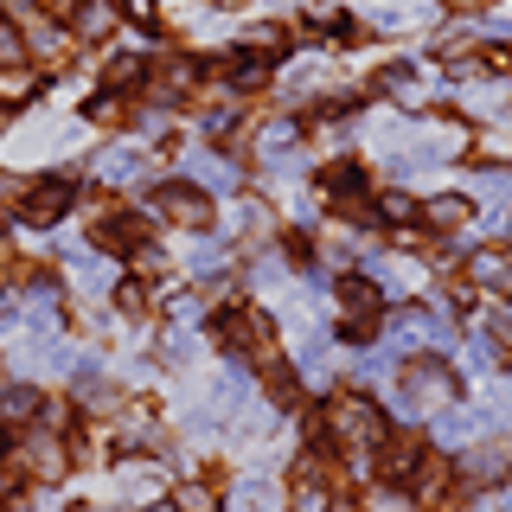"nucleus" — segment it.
<instances>
[{
  "label": "nucleus",
  "mask_w": 512,
  "mask_h": 512,
  "mask_svg": "<svg viewBox=\"0 0 512 512\" xmlns=\"http://www.w3.org/2000/svg\"><path fill=\"white\" fill-rule=\"evenodd\" d=\"M20 487H26L20 461H13V455H0V506H7V500H20Z\"/></svg>",
  "instance_id": "5701e85b"
},
{
  "label": "nucleus",
  "mask_w": 512,
  "mask_h": 512,
  "mask_svg": "<svg viewBox=\"0 0 512 512\" xmlns=\"http://www.w3.org/2000/svg\"><path fill=\"white\" fill-rule=\"evenodd\" d=\"M442 7H455V13H480L487 0H442Z\"/></svg>",
  "instance_id": "bb28decb"
},
{
  "label": "nucleus",
  "mask_w": 512,
  "mask_h": 512,
  "mask_svg": "<svg viewBox=\"0 0 512 512\" xmlns=\"http://www.w3.org/2000/svg\"><path fill=\"white\" fill-rule=\"evenodd\" d=\"M32 90V77H20V71H0V96H26Z\"/></svg>",
  "instance_id": "a878e982"
},
{
  "label": "nucleus",
  "mask_w": 512,
  "mask_h": 512,
  "mask_svg": "<svg viewBox=\"0 0 512 512\" xmlns=\"http://www.w3.org/2000/svg\"><path fill=\"white\" fill-rule=\"evenodd\" d=\"M327 512H365V506H327Z\"/></svg>",
  "instance_id": "c85d7f7f"
},
{
  "label": "nucleus",
  "mask_w": 512,
  "mask_h": 512,
  "mask_svg": "<svg viewBox=\"0 0 512 512\" xmlns=\"http://www.w3.org/2000/svg\"><path fill=\"white\" fill-rule=\"evenodd\" d=\"M154 212L160 218H173V224H186V231H212V199H205V186H154Z\"/></svg>",
  "instance_id": "423d86ee"
},
{
  "label": "nucleus",
  "mask_w": 512,
  "mask_h": 512,
  "mask_svg": "<svg viewBox=\"0 0 512 512\" xmlns=\"http://www.w3.org/2000/svg\"><path fill=\"white\" fill-rule=\"evenodd\" d=\"M333 295H340V308H346V320L352 327H384V288L378 282H365V276H340V288H333Z\"/></svg>",
  "instance_id": "6e6552de"
},
{
  "label": "nucleus",
  "mask_w": 512,
  "mask_h": 512,
  "mask_svg": "<svg viewBox=\"0 0 512 512\" xmlns=\"http://www.w3.org/2000/svg\"><path fill=\"white\" fill-rule=\"evenodd\" d=\"M71 26L84 32V39H103V32L116 26V7H109V0H77V7H71Z\"/></svg>",
  "instance_id": "2eb2a0df"
},
{
  "label": "nucleus",
  "mask_w": 512,
  "mask_h": 512,
  "mask_svg": "<svg viewBox=\"0 0 512 512\" xmlns=\"http://www.w3.org/2000/svg\"><path fill=\"white\" fill-rule=\"evenodd\" d=\"M199 180H205V186H231V180H237V173H231V167H224V160H199Z\"/></svg>",
  "instance_id": "393cba45"
},
{
  "label": "nucleus",
  "mask_w": 512,
  "mask_h": 512,
  "mask_svg": "<svg viewBox=\"0 0 512 512\" xmlns=\"http://www.w3.org/2000/svg\"><path fill=\"white\" fill-rule=\"evenodd\" d=\"M13 461H20V474L58 480L64 468H71V442H64L58 429H26V436L13 442Z\"/></svg>",
  "instance_id": "39448f33"
},
{
  "label": "nucleus",
  "mask_w": 512,
  "mask_h": 512,
  "mask_svg": "<svg viewBox=\"0 0 512 512\" xmlns=\"http://www.w3.org/2000/svg\"><path fill=\"white\" fill-rule=\"evenodd\" d=\"M39 391H32V384H13V391L7 397H0V423H7V429H32V423H39Z\"/></svg>",
  "instance_id": "9b49d317"
},
{
  "label": "nucleus",
  "mask_w": 512,
  "mask_h": 512,
  "mask_svg": "<svg viewBox=\"0 0 512 512\" xmlns=\"http://www.w3.org/2000/svg\"><path fill=\"white\" fill-rule=\"evenodd\" d=\"M461 474H455V461H436L429 455L423 468H416V480H410V500H416V512H455L461 506Z\"/></svg>",
  "instance_id": "7ed1b4c3"
},
{
  "label": "nucleus",
  "mask_w": 512,
  "mask_h": 512,
  "mask_svg": "<svg viewBox=\"0 0 512 512\" xmlns=\"http://www.w3.org/2000/svg\"><path fill=\"white\" fill-rule=\"evenodd\" d=\"M468 218H474V205H468V199H455V192H442V199H429V205H423V231H436V237H455Z\"/></svg>",
  "instance_id": "9d476101"
},
{
  "label": "nucleus",
  "mask_w": 512,
  "mask_h": 512,
  "mask_svg": "<svg viewBox=\"0 0 512 512\" xmlns=\"http://www.w3.org/2000/svg\"><path fill=\"white\" fill-rule=\"evenodd\" d=\"M263 391H269V410H295V404H301V378L288 372L282 359L263 365Z\"/></svg>",
  "instance_id": "f8f14e48"
},
{
  "label": "nucleus",
  "mask_w": 512,
  "mask_h": 512,
  "mask_svg": "<svg viewBox=\"0 0 512 512\" xmlns=\"http://www.w3.org/2000/svg\"><path fill=\"white\" fill-rule=\"evenodd\" d=\"M103 77H109V90H122V84H135V77H141V58H135V52H122V58H109V71H103Z\"/></svg>",
  "instance_id": "4be33fe9"
},
{
  "label": "nucleus",
  "mask_w": 512,
  "mask_h": 512,
  "mask_svg": "<svg viewBox=\"0 0 512 512\" xmlns=\"http://www.w3.org/2000/svg\"><path fill=\"white\" fill-rule=\"evenodd\" d=\"M493 288H500V295H506V301H512V263H506V269H500V282H493Z\"/></svg>",
  "instance_id": "cd10ccee"
},
{
  "label": "nucleus",
  "mask_w": 512,
  "mask_h": 512,
  "mask_svg": "<svg viewBox=\"0 0 512 512\" xmlns=\"http://www.w3.org/2000/svg\"><path fill=\"white\" fill-rule=\"evenodd\" d=\"M397 391H404V410H448L461 397V384L455 372H448V359H410L404 372H397Z\"/></svg>",
  "instance_id": "f03ea898"
},
{
  "label": "nucleus",
  "mask_w": 512,
  "mask_h": 512,
  "mask_svg": "<svg viewBox=\"0 0 512 512\" xmlns=\"http://www.w3.org/2000/svg\"><path fill=\"white\" fill-rule=\"evenodd\" d=\"M416 212H423V205H416L410 192H384V199H378V218H384V224H410Z\"/></svg>",
  "instance_id": "f3484780"
},
{
  "label": "nucleus",
  "mask_w": 512,
  "mask_h": 512,
  "mask_svg": "<svg viewBox=\"0 0 512 512\" xmlns=\"http://www.w3.org/2000/svg\"><path fill=\"white\" fill-rule=\"evenodd\" d=\"M410 506H416V500H410L404 487H378L372 500H365V512H410Z\"/></svg>",
  "instance_id": "aec40b11"
},
{
  "label": "nucleus",
  "mask_w": 512,
  "mask_h": 512,
  "mask_svg": "<svg viewBox=\"0 0 512 512\" xmlns=\"http://www.w3.org/2000/svg\"><path fill=\"white\" fill-rule=\"evenodd\" d=\"M20 58H26V32L0 20V71H7V64H20Z\"/></svg>",
  "instance_id": "6ab92c4d"
},
{
  "label": "nucleus",
  "mask_w": 512,
  "mask_h": 512,
  "mask_svg": "<svg viewBox=\"0 0 512 512\" xmlns=\"http://www.w3.org/2000/svg\"><path fill=\"white\" fill-rule=\"evenodd\" d=\"M320 186H327L333 199H352V192H365V160H327V167H320Z\"/></svg>",
  "instance_id": "ddd939ff"
},
{
  "label": "nucleus",
  "mask_w": 512,
  "mask_h": 512,
  "mask_svg": "<svg viewBox=\"0 0 512 512\" xmlns=\"http://www.w3.org/2000/svg\"><path fill=\"white\" fill-rule=\"evenodd\" d=\"M116 301H122V314H148L154 288H148V282H122V288H116Z\"/></svg>",
  "instance_id": "412c9836"
},
{
  "label": "nucleus",
  "mask_w": 512,
  "mask_h": 512,
  "mask_svg": "<svg viewBox=\"0 0 512 512\" xmlns=\"http://www.w3.org/2000/svg\"><path fill=\"white\" fill-rule=\"evenodd\" d=\"M372 461H378V480H384V487H410L416 468L429 461V448H423V436H416V429H391V436L378 442Z\"/></svg>",
  "instance_id": "20e7f679"
},
{
  "label": "nucleus",
  "mask_w": 512,
  "mask_h": 512,
  "mask_svg": "<svg viewBox=\"0 0 512 512\" xmlns=\"http://www.w3.org/2000/svg\"><path fill=\"white\" fill-rule=\"evenodd\" d=\"M64 212H71V180H39L20 192V218L26 224H58Z\"/></svg>",
  "instance_id": "1a4fd4ad"
},
{
  "label": "nucleus",
  "mask_w": 512,
  "mask_h": 512,
  "mask_svg": "<svg viewBox=\"0 0 512 512\" xmlns=\"http://www.w3.org/2000/svg\"><path fill=\"white\" fill-rule=\"evenodd\" d=\"M167 506H173V512H218V487H212V480H186V487L173 493Z\"/></svg>",
  "instance_id": "dca6fc26"
},
{
  "label": "nucleus",
  "mask_w": 512,
  "mask_h": 512,
  "mask_svg": "<svg viewBox=\"0 0 512 512\" xmlns=\"http://www.w3.org/2000/svg\"><path fill=\"white\" fill-rule=\"evenodd\" d=\"M77 282H84V288H109L116 276H109V263H96V256H77Z\"/></svg>",
  "instance_id": "b1692460"
},
{
  "label": "nucleus",
  "mask_w": 512,
  "mask_h": 512,
  "mask_svg": "<svg viewBox=\"0 0 512 512\" xmlns=\"http://www.w3.org/2000/svg\"><path fill=\"white\" fill-rule=\"evenodd\" d=\"M455 474H461V487H468V493H480V487H506V480H512V448H500V442H474L468 455L455 461Z\"/></svg>",
  "instance_id": "0eeeda50"
},
{
  "label": "nucleus",
  "mask_w": 512,
  "mask_h": 512,
  "mask_svg": "<svg viewBox=\"0 0 512 512\" xmlns=\"http://www.w3.org/2000/svg\"><path fill=\"white\" fill-rule=\"evenodd\" d=\"M84 512H109V506H84Z\"/></svg>",
  "instance_id": "c756f323"
},
{
  "label": "nucleus",
  "mask_w": 512,
  "mask_h": 512,
  "mask_svg": "<svg viewBox=\"0 0 512 512\" xmlns=\"http://www.w3.org/2000/svg\"><path fill=\"white\" fill-rule=\"evenodd\" d=\"M212 340H218L224 359H250V365L276 359V327H269V314L250 308V301H231V308L212 320Z\"/></svg>",
  "instance_id": "f257e3e1"
},
{
  "label": "nucleus",
  "mask_w": 512,
  "mask_h": 512,
  "mask_svg": "<svg viewBox=\"0 0 512 512\" xmlns=\"http://www.w3.org/2000/svg\"><path fill=\"white\" fill-rule=\"evenodd\" d=\"M90 122H128V103L116 90H103V96H90Z\"/></svg>",
  "instance_id": "a211bd4d"
},
{
  "label": "nucleus",
  "mask_w": 512,
  "mask_h": 512,
  "mask_svg": "<svg viewBox=\"0 0 512 512\" xmlns=\"http://www.w3.org/2000/svg\"><path fill=\"white\" fill-rule=\"evenodd\" d=\"M231 512H282V493L269 487V480H237Z\"/></svg>",
  "instance_id": "4468645a"
}]
</instances>
